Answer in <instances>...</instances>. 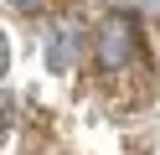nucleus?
<instances>
[{"instance_id": "nucleus-1", "label": "nucleus", "mask_w": 160, "mask_h": 155, "mask_svg": "<svg viewBox=\"0 0 160 155\" xmlns=\"http://www.w3.org/2000/svg\"><path fill=\"white\" fill-rule=\"evenodd\" d=\"M139 57V26L134 16H108L103 26L93 31V62L103 72H129Z\"/></svg>"}, {"instance_id": "nucleus-2", "label": "nucleus", "mask_w": 160, "mask_h": 155, "mask_svg": "<svg viewBox=\"0 0 160 155\" xmlns=\"http://www.w3.org/2000/svg\"><path fill=\"white\" fill-rule=\"evenodd\" d=\"M11 10H21V16H36V10H47V0H5Z\"/></svg>"}]
</instances>
